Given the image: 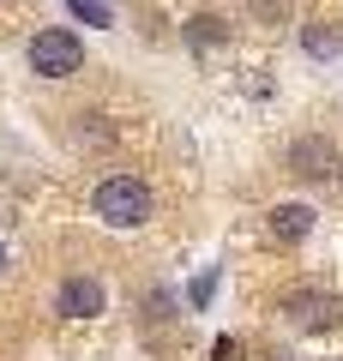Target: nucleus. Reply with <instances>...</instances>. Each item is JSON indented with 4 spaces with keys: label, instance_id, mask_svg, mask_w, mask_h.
<instances>
[{
    "label": "nucleus",
    "instance_id": "nucleus-1",
    "mask_svg": "<svg viewBox=\"0 0 343 361\" xmlns=\"http://www.w3.org/2000/svg\"><path fill=\"white\" fill-rule=\"evenodd\" d=\"M90 211H97L109 229H139L151 217V187L139 175H102L97 193H90Z\"/></svg>",
    "mask_w": 343,
    "mask_h": 361
},
{
    "label": "nucleus",
    "instance_id": "nucleus-2",
    "mask_svg": "<svg viewBox=\"0 0 343 361\" xmlns=\"http://www.w3.org/2000/svg\"><path fill=\"white\" fill-rule=\"evenodd\" d=\"M25 61H30V73H37V78H73L78 66H85V42H78L66 25H42L37 37H30Z\"/></svg>",
    "mask_w": 343,
    "mask_h": 361
},
{
    "label": "nucleus",
    "instance_id": "nucleus-3",
    "mask_svg": "<svg viewBox=\"0 0 343 361\" xmlns=\"http://www.w3.org/2000/svg\"><path fill=\"white\" fill-rule=\"evenodd\" d=\"M283 319H289L295 331H331V325L343 319V301L331 295V289H289V295H283Z\"/></svg>",
    "mask_w": 343,
    "mask_h": 361
},
{
    "label": "nucleus",
    "instance_id": "nucleus-4",
    "mask_svg": "<svg viewBox=\"0 0 343 361\" xmlns=\"http://www.w3.org/2000/svg\"><path fill=\"white\" fill-rule=\"evenodd\" d=\"M289 175H301V180H325V175H337V151H331L325 133H307V139L289 145Z\"/></svg>",
    "mask_w": 343,
    "mask_h": 361
},
{
    "label": "nucleus",
    "instance_id": "nucleus-5",
    "mask_svg": "<svg viewBox=\"0 0 343 361\" xmlns=\"http://www.w3.org/2000/svg\"><path fill=\"white\" fill-rule=\"evenodd\" d=\"M102 307H109V295H102L97 277H66L54 289V313H66V319H97Z\"/></svg>",
    "mask_w": 343,
    "mask_h": 361
},
{
    "label": "nucleus",
    "instance_id": "nucleus-6",
    "mask_svg": "<svg viewBox=\"0 0 343 361\" xmlns=\"http://www.w3.org/2000/svg\"><path fill=\"white\" fill-rule=\"evenodd\" d=\"M313 217H319L313 205H301V199H283V205H271L265 229H271V241L295 247V241H307V235H313Z\"/></svg>",
    "mask_w": 343,
    "mask_h": 361
},
{
    "label": "nucleus",
    "instance_id": "nucleus-7",
    "mask_svg": "<svg viewBox=\"0 0 343 361\" xmlns=\"http://www.w3.org/2000/svg\"><path fill=\"white\" fill-rule=\"evenodd\" d=\"M217 42H223V18H217V13H199V18L187 25V49L205 54V49H217Z\"/></svg>",
    "mask_w": 343,
    "mask_h": 361
},
{
    "label": "nucleus",
    "instance_id": "nucleus-8",
    "mask_svg": "<svg viewBox=\"0 0 343 361\" xmlns=\"http://www.w3.org/2000/svg\"><path fill=\"white\" fill-rule=\"evenodd\" d=\"M78 13V25H114V13H109V0H66Z\"/></svg>",
    "mask_w": 343,
    "mask_h": 361
},
{
    "label": "nucleus",
    "instance_id": "nucleus-9",
    "mask_svg": "<svg viewBox=\"0 0 343 361\" xmlns=\"http://www.w3.org/2000/svg\"><path fill=\"white\" fill-rule=\"evenodd\" d=\"M301 42H307V49H313V54H337V37H331V30H319V25L307 30Z\"/></svg>",
    "mask_w": 343,
    "mask_h": 361
},
{
    "label": "nucleus",
    "instance_id": "nucleus-10",
    "mask_svg": "<svg viewBox=\"0 0 343 361\" xmlns=\"http://www.w3.org/2000/svg\"><path fill=\"white\" fill-rule=\"evenodd\" d=\"M337 187H343V163H337Z\"/></svg>",
    "mask_w": 343,
    "mask_h": 361
}]
</instances>
